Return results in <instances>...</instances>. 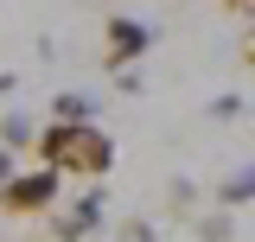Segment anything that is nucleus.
<instances>
[{
  "mask_svg": "<svg viewBox=\"0 0 255 242\" xmlns=\"http://www.w3.org/2000/svg\"><path fill=\"white\" fill-rule=\"evenodd\" d=\"M32 153L58 179H83V185H102L115 172V134L96 127V121H45L38 140H32Z\"/></svg>",
  "mask_w": 255,
  "mask_h": 242,
  "instance_id": "f257e3e1",
  "label": "nucleus"
},
{
  "mask_svg": "<svg viewBox=\"0 0 255 242\" xmlns=\"http://www.w3.org/2000/svg\"><path fill=\"white\" fill-rule=\"evenodd\" d=\"M64 179L51 172V166H32V172H13V179L0 185V217L6 223H26V217H45L51 204H58Z\"/></svg>",
  "mask_w": 255,
  "mask_h": 242,
  "instance_id": "f03ea898",
  "label": "nucleus"
},
{
  "mask_svg": "<svg viewBox=\"0 0 255 242\" xmlns=\"http://www.w3.org/2000/svg\"><path fill=\"white\" fill-rule=\"evenodd\" d=\"M147 45H153V26L147 19H128V13H109L102 19V70L109 77L134 70V58H147Z\"/></svg>",
  "mask_w": 255,
  "mask_h": 242,
  "instance_id": "7ed1b4c3",
  "label": "nucleus"
},
{
  "mask_svg": "<svg viewBox=\"0 0 255 242\" xmlns=\"http://www.w3.org/2000/svg\"><path fill=\"white\" fill-rule=\"evenodd\" d=\"M102 217H109V204H102V191H83L70 211H58V223H51V242H83V236H96L102 230Z\"/></svg>",
  "mask_w": 255,
  "mask_h": 242,
  "instance_id": "20e7f679",
  "label": "nucleus"
},
{
  "mask_svg": "<svg viewBox=\"0 0 255 242\" xmlns=\"http://www.w3.org/2000/svg\"><path fill=\"white\" fill-rule=\"evenodd\" d=\"M51 121H96V96L58 90V96H51Z\"/></svg>",
  "mask_w": 255,
  "mask_h": 242,
  "instance_id": "39448f33",
  "label": "nucleus"
},
{
  "mask_svg": "<svg viewBox=\"0 0 255 242\" xmlns=\"http://www.w3.org/2000/svg\"><path fill=\"white\" fill-rule=\"evenodd\" d=\"M217 204H223V211H236V204H255V166H243V172H230V179L217 185Z\"/></svg>",
  "mask_w": 255,
  "mask_h": 242,
  "instance_id": "423d86ee",
  "label": "nucleus"
},
{
  "mask_svg": "<svg viewBox=\"0 0 255 242\" xmlns=\"http://www.w3.org/2000/svg\"><path fill=\"white\" fill-rule=\"evenodd\" d=\"M32 140H38V127H32L26 115H0V147L13 153V159H19V147L32 153Z\"/></svg>",
  "mask_w": 255,
  "mask_h": 242,
  "instance_id": "0eeeda50",
  "label": "nucleus"
},
{
  "mask_svg": "<svg viewBox=\"0 0 255 242\" xmlns=\"http://www.w3.org/2000/svg\"><path fill=\"white\" fill-rule=\"evenodd\" d=\"M198 236H204V242H223V236H230V217H198Z\"/></svg>",
  "mask_w": 255,
  "mask_h": 242,
  "instance_id": "6e6552de",
  "label": "nucleus"
},
{
  "mask_svg": "<svg viewBox=\"0 0 255 242\" xmlns=\"http://www.w3.org/2000/svg\"><path fill=\"white\" fill-rule=\"evenodd\" d=\"M166 204H172V211H191V204H198V191H191V185L179 179V185H172V191H166Z\"/></svg>",
  "mask_w": 255,
  "mask_h": 242,
  "instance_id": "1a4fd4ad",
  "label": "nucleus"
},
{
  "mask_svg": "<svg viewBox=\"0 0 255 242\" xmlns=\"http://www.w3.org/2000/svg\"><path fill=\"white\" fill-rule=\"evenodd\" d=\"M122 242H153V230L147 223H122Z\"/></svg>",
  "mask_w": 255,
  "mask_h": 242,
  "instance_id": "9d476101",
  "label": "nucleus"
},
{
  "mask_svg": "<svg viewBox=\"0 0 255 242\" xmlns=\"http://www.w3.org/2000/svg\"><path fill=\"white\" fill-rule=\"evenodd\" d=\"M13 172H19V166H13V153H6V147H0V185H6V179H13Z\"/></svg>",
  "mask_w": 255,
  "mask_h": 242,
  "instance_id": "9b49d317",
  "label": "nucleus"
},
{
  "mask_svg": "<svg viewBox=\"0 0 255 242\" xmlns=\"http://www.w3.org/2000/svg\"><path fill=\"white\" fill-rule=\"evenodd\" d=\"M223 13H255V0H217Z\"/></svg>",
  "mask_w": 255,
  "mask_h": 242,
  "instance_id": "f8f14e48",
  "label": "nucleus"
},
{
  "mask_svg": "<svg viewBox=\"0 0 255 242\" xmlns=\"http://www.w3.org/2000/svg\"><path fill=\"white\" fill-rule=\"evenodd\" d=\"M243 64L255 70V26H249V38H243Z\"/></svg>",
  "mask_w": 255,
  "mask_h": 242,
  "instance_id": "ddd939ff",
  "label": "nucleus"
}]
</instances>
